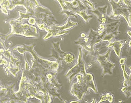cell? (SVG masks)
Instances as JSON below:
<instances>
[{"label":"cell","instance_id":"277c9868","mask_svg":"<svg viewBox=\"0 0 131 103\" xmlns=\"http://www.w3.org/2000/svg\"><path fill=\"white\" fill-rule=\"evenodd\" d=\"M129 68L131 70V72L127 79L124 80L123 84L124 86L121 89V91L127 98L131 97V66H129Z\"/></svg>","mask_w":131,"mask_h":103},{"label":"cell","instance_id":"9c48e42d","mask_svg":"<svg viewBox=\"0 0 131 103\" xmlns=\"http://www.w3.org/2000/svg\"><path fill=\"white\" fill-rule=\"evenodd\" d=\"M130 27L131 28V27ZM127 33L128 34V35L129 36L131 37V31L130 32H127Z\"/></svg>","mask_w":131,"mask_h":103},{"label":"cell","instance_id":"ba28073f","mask_svg":"<svg viewBox=\"0 0 131 103\" xmlns=\"http://www.w3.org/2000/svg\"><path fill=\"white\" fill-rule=\"evenodd\" d=\"M125 60H126L125 57L121 58L120 60V64L121 65H124L125 63Z\"/></svg>","mask_w":131,"mask_h":103},{"label":"cell","instance_id":"7a4b0ae2","mask_svg":"<svg viewBox=\"0 0 131 103\" xmlns=\"http://www.w3.org/2000/svg\"><path fill=\"white\" fill-rule=\"evenodd\" d=\"M111 50L109 49L106 53L103 55H98L97 60L103 69V73L102 77L106 74L112 75V69L116 66L115 64L112 63L109 60Z\"/></svg>","mask_w":131,"mask_h":103},{"label":"cell","instance_id":"5b68a950","mask_svg":"<svg viewBox=\"0 0 131 103\" xmlns=\"http://www.w3.org/2000/svg\"><path fill=\"white\" fill-rule=\"evenodd\" d=\"M124 46L123 41L119 40H115L114 42H110L109 44L106 47L107 48L112 47V49L114 50L115 54L118 57H121V48Z\"/></svg>","mask_w":131,"mask_h":103},{"label":"cell","instance_id":"52a82bcc","mask_svg":"<svg viewBox=\"0 0 131 103\" xmlns=\"http://www.w3.org/2000/svg\"><path fill=\"white\" fill-rule=\"evenodd\" d=\"M128 22H129V24L128 25L129 27H131V12L129 13V18H128Z\"/></svg>","mask_w":131,"mask_h":103},{"label":"cell","instance_id":"3957f363","mask_svg":"<svg viewBox=\"0 0 131 103\" xmlns=\"http://www.w3.org/2000/svg\"><path fill=\"white\" fill-rule=\"evenodd\" d=\"M107 7V5L103 7H99L96 9L94 11H90L94 14L96 17H97L99 22H101L103 24L106 25L119 21V20H115L110 19L106 13Z\"/></svg>","mask_w":131,"mask_h":103},{"label":"cell","instance_id":"8992f818","mask_svg":"<svg viewBox=\"0 0 131 103\" xmlns=\"http://www.w3.org/2000/svg\"><path fill=\"white\" fill-rule=\"evenodd\" d=\"M113 96L112 95L110 94L109 93H107L106 95L101 96L100 101L98 103H100L101 102L103 101H108L110 103H112L113 100Z\"/></svg>","mask_w":131,"mask_h":103},{"label":"cell","instance_id":"6da1fadb","mask_svg":"<svg viewBox=\"0 0 131 103\" xmlns=\"http://www.w3.org/2000/svg\"><path fill=\"white\" fill-rule=\"evenodd\" d=\"M109 1L112 9V12L109 17L110 19L118 20L120 16H122L128 24V18L130 12L128 8L127 1H118L117 2L114 1Z\"/></svg>","mask_w":131,"mask_h":103},{"label":"cell","instance_id":"30bf717a","mask_svg":"<svg viewBox=\"0 0 131 103\" xmlns=\"http://www.w3.org/2000/svg\"><path fill=\"white\" fill-rule=\"evenodd\" d=\"M91 103H95V99H94L93 101L91 102Z\"/></svg>","mask_w":131,"mask_h":103}]
</instances>
